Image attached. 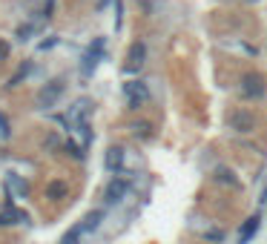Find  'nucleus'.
Returning <instances> with one entry per match:
<instances>
[{
	"mask_svg": "<svg viewBox=\"0 0 267 244\" xmlns=\"http://www.w3.org/2000/svg\"><path fill=\"white\" fill-rule=\"evenodd\" d=\"M127 190H130V184H127L124 178L109 181V187H106V195H103V198H106V204H118V201L127 195Z\"/></svg>",
	"mask_w": 267,
	"mask_h": 244,
	"instance_id": "obj_6",
	"label": "nucleus"
},
{
	"mask_svg": "<svg viewBox=\"0 0 267 244\" xmlns=\"http://www.w3.org/2000/svg\"><path fill=\"white\" fill-rule=\"evenodd\" d=\"M100 221H103V210H92L84 218V224H81V227H84V233H92V230H98Z\"/></svg>",
	"mask_w": 267,
	"mask_h": 244,
	"instance_id": "obj_11",
	"label": "nucleus"
},
{
	"mask_svg": "<svg viewBox=\"0 0 267 244\" xmlns=\"http://www.w3.org/2000/svg\"><path fill=\"white\" fill-rule=\"evenodd\" d=\"M100 55H103V37H95V40H92V46L86 49L84 58H81V75H84V78H89V75L95 72Z\"/></svg>",
	"mask_w": 267,
	"mask_h": 244,
	"instance_id": "obj_1",
	"label": "nucleus"
},
{
	"mask_svg": "<svg viewBox=\"0 0 267 244\" xmlns=\"http://www.w3.org/2000/svg\"><path fill=\"white\" fill-rule=\"evenodd\" d=\"M32 35H34V26H20L17 29V40H29Z\"/></svg>",
	"mask_w": 267,
	"mask_h": 244,
	"instance_id": "obj_18",
	"label": "nucleus"
},
{
	"mask_svg": "<svg viewBox=\"0 0 267 244\" xmlns=\"http://www.w3.org/2000/svg\"><path fill=\"white\" fill-rule=\"evenodd\" d=\"M133 132L138 135V138H150L152 127H150V124H144V121H138V124H133Z\"/></svg>",
	"mask_w": 267,
	"mask_h": 244,
	"instance_id": "obj_13",
	"label": "nucleus"
},
{
	"mask_svg": "<svg viewBox=\"0 0 267 244\" xmlns=\"http://www.w3.org/2000/svg\"><path fill=\"white\" fill-rule=\"evenodd\" d=\"M29 69H32L29 64H26V66H20V69H17L15 75H12V81H9V86H17V83H20L23 78H26V75H29Z\"/></svg>",
	"mask_w": 267,
	"mask_h": 244,
	"instance_id": "obj_14",
	"label": "nucleus"
},
{
	"mask_svg": "<svg viewBox=\"0 0 267 244\" xmlns=\"http://www.w3.org/2000/svg\"><path fill=\"white\" fill-rule=\"evenodd\" d=\"M0 138H9V121L0 115Z\"/></svg>",
	"mask_w": 267,
	"mask_h": 244,
	"instance_id": "obj_19",
	"label": "nucleus"
},
{
	"mask_svg": "<svg viewBox=\"0 0 267 244\" xmlns=\"http://www.w3.org/2000/svg\"><path fill=\"white\" fill-rule=\"evenodd\" d=\"M0 55H6V46H3V43H0Z\"/></svg>",
	"mask_w": 267,
	"mask_h": 244,
	"instance_id": "obj_24",
	"label": "nucleus"
},
{
	"mask_svg": "<svg viewBox=\"0 0 267 244\" xmlns=\"http://www.w3.org/2000/svg\"><path fill=\"white\" fill-rule=\"evenodd\" d=\"M144 61H147V46L138 40V43H133V49H130V58H127V72H138V69L144 66Z\"/></svg>",
	"mask_w": 267,
	"mask_h": 244,
	"instance_id": "obj_5",
	"label": "nucleus"
},
{
	"mask_svg": "<svg viewBox=\"0 0 267 244\" xmlns=\"http://www.w3.org/2000/svg\"><path fill=\"white\" fill-rule=\"evenodd\" d=\"M259 224H262V218H259V215H250V218L244 221L241 233H238V239H241V242H250L253 236H256V230H259Z\"/></svg>",
	"mask_w": 267,
	"mask_h": 244,
	"instance_id": "obj_9",
	"label": "nucleus"
},
{
	"mask_svg": "<svg viewBox=\"0 0 267 244\" xmlns=\"http://www.w3.org/2000/svg\"><path fill=\"white\" fill-rule=\"evenodd\" d=\"M67 152L72 155V158H78V161H84V149L75 144V141H67Z\"/></svg>",
	"mask_w": 267,
	"mask_h": 244,
	"instance_id": "obj_15",
	"label": "nucleus"
},
{
	"mask_svg": "<svg viewBox=\"0 0 267 244\" xmlns=\"http://www.w3.org/2000/svg\"><path fill=\"white\" fill-rule=\"evenodd\" d=\"M259 201H262V204H265V207H267V187H265V190H262V198H259Z\"/></svg>",
	"mask_w": 267,
	"mask_h": 244,
	"instance_id": "obj_23",
	"label": "nucleus"
},
{
	"mask_svg": "<svg viewBox=\"0 0 267 244\" xmlns=\"http://www.w3.org/2000/svg\"><path fill=\"white\" fill-rule=\"evenodd\" d=\"M115 29H121V15H124V6H121V0H115Z\"/></svg>",
	"mask_w": 267,
	"mask_h": 244,
	"instance_id": "obj_20",
	"label": "nucleus"
},
{
	"mask_svg": "<svg viewBox=\"0 0 267 244\" xmlns=\"http://www.w3.org/2000/svg\"><path fill=\"white\" fill-rule=\"evenodd\" d=\"M103 164H106V170H109V173H118V170H121V164H124V149H121V146H112V149L106 152Z\"/></svg>",
	"mask_w": 267,
	"mask_h": 244,
	"instance_id": "obj_8",
	"label": "nucleus"
},
{
	"mask_svg": "<svg viewBox=\"0 0 267 244\" xmlns=\"http://www.w3.org/2000/svg\"><path fill=\"white\" fill-rule=\"evenodd\" d=\"M213 178H216L218 184H227V187H235V184H238V181L233 178V173H230L227 167H218V170H216V175H213Z\"/></svg>",
	"mask_w": 267,
	"mask_h": 244,
	"instance_id": "obj_12",
	"label": "nucleus"
},
{
	"mask_svg": "<svg viewBox=\"0 0 267 244\" xmlns=\"http://www.w3.org/2000/svg\"><path fill=\"white\" fill-rule=\"evenodd\" d=\"M81 236H84V227H81V224H78V227H75V230H69V233H67V236H64V242H78V239H81Z\"/></svg>",
	"mask_w": 267,
	"mask_h": 244,
	"instance_id": "obj_16",
	"label": "nucleus"
},
{
	"mask_svg": "<svg viewBox=\"0 0 267 244\" xmlns=\"http://www.w3.org/2000/svg\"><path fill=\"white\" fill-rule=\"evenodd\" d=\"M55 43H58V37H49V40H43V43H40V49H52Z\"/></svg>",
	"mask_w": 267,
	"mask_h": 244,
	"instance_id": "obj_22",
	"label": "nucleus"
},
{
	"mask_svg": "<svg viewBox=\"0 0 267 244\" xmlns=\"http://www.w3.org/2000/svg\"><path fill=\"white\" fill-rule=\"evenodd\" d=\"M241 95L244 98H262L265 95V78L256 75V72L244 75V81H241Z\"/></svg>",
	"mask_w": 267,
	"mask_h": 244,
	"instance_id": "obj_4",
	"label": "nucleus"
},
{
	"mask_svg": "<svg viewBox=\"0 0 267 244\" xmlns=\"http://www.w3.org/2000/svg\"><path fill=\"white\" fill-rule=\"evenodd\" d=\"M69 193V187H67V181H49L46 184V198H64V195Z\"/></svg>",
	"mask_w": 267,
	"mask_h": 244,
	"instance_id": "obj_10",
	"label": "nucleus"
},
{
	"mask_svg": "<svg viewBox=\"0 0 267 244\" xmlns=\"http://www.w3.org/2000/svg\"><path fill=\"white\" fill-rule=\"evenodd\" d=\"M124 95L130 101V109H138L150 98V89H147V83H141V81H127L124 83Z\"/></svg>",
	"mask_w": 267,
	"mask_h": 244,
	"instance_id": "obj_2",
	"label": "nucleus"
},
{
	"mask_svg": "<svg viewBox=\"0 0 267 244\" xmlns=\"http://www.w3.org/2000/svg\"><path fill=\"white\" fill-rule=\"evenodd\" d=\"M230 124H233V130H238V132H250L253 124H256V118H253L250 112H235L233 118H230Z\"/></svg>",
	"mask_w": 267,
	"mask_h": 244,
	"instance_id": "obj_7",
	"label": "nucleus"
},
{
	"mask_svg": "<svg viewBox=\"0 0 267 244\" xmlns=\"http://www.w3.org/2000/svg\"><path fill=\"white\" fill-rule=\"evenodd\" d=\"M9 187H17V193H20V195H26V193H29V187H26V181L15 178V175L9 178Z\"/></svg>",
	"mask_w": 267,
	"mask_h": 244,
	"instance_id": "obj_17",
	"label": "nucleus"
},
{
	"mask_svg": "<svg viewBox=\"0 0 267 244\" xmlns=\"http://www.w3.org/2000/svg\"><path fill=\"white\" fill-rule=\"evenodd\" d=\"M61 95H64V83H61V81L46 83V86L40 89V95H37V106H40V109H49V106L58 104V98H61Z\"/></svg>",
	"mask_w": 267,
	"mask_h": 244,
	"instance_id": "obj_3",
	"label": "nucleus"
},
{
	"mask_svg": "<svg viewBox=\"0 0 267 244\" xmlns=\"http://www.w3.org/2000/svg\"><path fill=\"white\" fill-rule=\"evenodd\" d=\"M207 239H213V242H221V239H224V233H221V230H210V233H207Z\"/></svg>",
	"mask_w": 267,
	"mask_h": 244,
	"instance_id": "obj_21",
	"label": "nucleus"
}]
</instances>
